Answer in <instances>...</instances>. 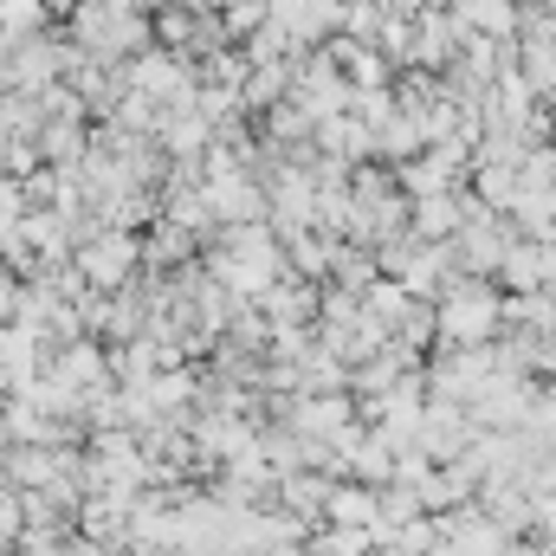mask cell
I'll return each mask as SVG.
<instances>
[{
	"instance_id": "1",
	"label": "cell",
	"mask_w": 556,
	"mask_h": 556,
	"mask_svg": "<svg viewBox=\"0 0 556 556\" xmlns=\"http://www.w3.org/2000/svg\"><path fill=\"white\" fill-rule=\"evenodd\" d=\"M492 324H498V298H492V285L459 278V285L440 291V330H446L453 343H472V337H485Z\"/></svg>"
},
{
	"instance_id": "2",
	"label": "cell",
	"mask_w": 556,
	"mask_h": 556,
	"mask_svg": "<svg viewBox=\"0 0 556 556\" xmlns=\"http://www.w3.org/2000/svg\"><path fill=\"white\" fill-rule=\"evenodd\" d=\"M551 253H556V247L511 240V247H505V260H498V278H505V285H518V291H531V285H551Z\"/></svg>"
}]
</instances>
